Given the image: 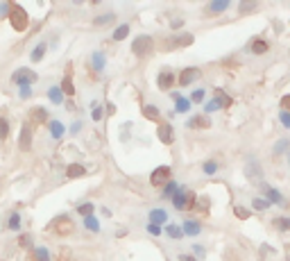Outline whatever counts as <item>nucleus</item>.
<instances>
[{
	"instance_id": "864d4df0",
	"label": "nucleus",
	"mask_w": 290,
	"mask_h": 261,
	"mask_svg": "<svg viewBox=\"0 0 290 261\" xmlns=\"http://www.w3.org/2000/svg\"><path fill=\"white\" fill-rule=\"evenodd\" d=\"M182 259H184V261H195L193 257H182Z\"/></svg>"
},
{
	"instance_id": "9d476101",
	"label": "nucleus",
	"mask_w": 290,
	"mask_h": 261,
	"mask_svg": "<svg viewBox=\"0 0 290 261\" xmlns=\"http://www.w3.org/2000/svg\"><path fill=\"white\" fill-rule=\"evenodd\" d=\"M157 137H159L166 145H170L172 141H175V132H172V125H168V123L159 125V129H157Z\"/></svg>"
},
{
	"instance_id": "4468645a",
	"label": "nucleus",
	"mask_w": 290,
	"mask_h": 261,
	"mask_svg": "<svg viewBox=\"0 0 290 261\" xmlns=\"http://www.w3.org/2000/svg\"><path fill=\"white\" fill-rule=\"evenodd\" d=\"M188 127H193V129H207L211 127V121L207 116H193L191 121H188Z\"/></svg>"
},
{
	"instance_id": "f3484780",
	"label": "nucleus",
	"mask_w": 290,
	"mask_h": 261,
	"mask_svg": "<svg viewBox=\"0 0 290 261\" xmlns=\"http://www.w3.org/2000/svg\"><path fill=\"white\" fill-rule=\"evenodd\" d=\"M48 98L55 104H61L64 102V93H61V86H50L48 89Z\"/></svg>"
},
{
	"instance_id": "9b49d317",
	"label": "nucleus",
	"mask_w": 290,
	"mask_h": 261,
	"mask_svg": "<svg viewBox=\"0 0 290 261\" xmlns=\"http://www.w3.org/2000/svg\"><path fill=\"white\" fill-rule=\"evenodd\" d=\"M193 44V34H177L170 39L168 48H184V46H191Z\"/></svg>"
},
{
	"instance_id": "6ab92c4d",
	"label": "nucleus",
	"mask_w": 290,
	"mask_h": 261,
	"mask_svg": "<svg viewBox=\"0 0 290 261\" xmlns=\"http://www.w3.org/2000/svg\"><path fill=\"white\" fill-rule=\"evenodd\" d=\"M265 195H267V202H270V205H272V202H274V205H281V200H283L281 193L270 189V186H265Z\"/></svg>"
},
{
	"instance_id": "f03ea898",
	"label": "nucleus",
	"mask_w": 290,
	"mask_h": 261,
	"mask_svg": "<svg viewBox=\"0 0 290 261\" xmlns=\"http://www.w3.org/2000/svg\"><path fill=\"white\" fill-rule=\"evenodd\" d=\"M152 48H154V39H152V36H147V34L136 36L134 44H131V52H134L136 57H145V55H150Z\"/></svg>"
},
{
	"instance_id": "473e14b6",
	"label": "nucleus",
	"mask_w": 290,
	"mask_h": 261,
	"mask_svg": "<svg viewBox=\"0 0 290 261\" xmlns=\"http://www.w3.org/2000/svg\"><path fill=\"white\" fill-rule=\"evenodd\" d=\"M7 227H9V229H14V232H16V229L20 227V216H18V213H12V216H9Z\"/></svg>"
},
{
	"instance_id": "e433bc0d",
	"label": "nucleus",
	"mask_w": 290,
	"mask_h": 261,
	"mask_svg": "<svg viewBox=\"0 0 290 261\" xmlns=\"http://www.w3.org/2000/svg\"><path fill=\"white\" fill-rule=\"evenodd\" d=\"M204 96H207V91H204V89H195V91H193V102H202Z\"/></svg>"
},
{
	"instance_id": "dca6fc26",
	"label": "nucleus",
	"mask_w": 290,
	"mask_h": 261,
	"mask_svg": "<svg viewBox=\"0 0 290 261\" xmlns=\"http://www.w3.org/2000/svg\"><path fill=\"white\" fill-rule=\"evenodd\" d=\"M66 175L71 177V180H73V177H84V175H86V168H84V166H80V164H71V166L66 168Z\"/></svg>"
},
{
	"instance_id": "6e6552de",
	"label": "nucleus",
	"mask_w": 290,
	"mask_h": 261,
	"mask_svg": "<svg viewBox=\"0 0 290 261\" xmlns=\"http://www.w3.org/2000/svg\"><path fill=\"white\" fill-rule=\"evenodd\" d=\"M18 145H20V150H23V153H28V150L32 148V127H30V125H23V129H20Z\"/></svg>"
},
{
	"instance_id": "bb28decb",
	"label": "nucleus",
	"mask_w": 290,
	"mask_h": 261,
	"mask_svg": "<svg viewBox=\"0 0 290 261\" xmlns=\"http://www.w3.org/2000/svg\"><path fill=\"white\" fill-rule=\"evenodd\" d=\"M177 112L179 114H186L188 109H191V100H186V98H177Z\"/></svg>"
},
{
	"instance_id": "c9c22d12",
	"label": "nucleus",
	"mask_w": 290,
	"mask_h": 261,
	"mask_svg": "<svg viewBox=\"0 0 290 261\" xmlns=\"http://www.w3.org/2000/svg\"><path fill=\"white\" fill-rule=\"evenodd\" d=\"M277 227L281 229V232H288L290 229V218H277Z\"/></svg>"
},
{
	"instance_id": "1a4fd4ad",
	"label": "nucleus",
	"mask_w": 290,
	"mask_h": 261,
	"mask_svg": "<svg viewBox=\"0 0 290 261\" xmlns=\"http://www.w3.org/2000/svg\"><path fill=\"white\" fill-rule=\"evenodd\" d=\"M55 232L59 234V236H66V234H71L73 232V221L71 218H66V216H61L59 221H55Z\"/></svg>"
},
{
	"instance_id": "2eb2a0df",
	"label": "nucleus",
	"mask_w": 290,
	"mask_h": 261,
	"mask_svg": "<svg viewBox=\"0 0 290 261\" xmlns=\"http://www.w3.org/2000/svg\"><path fill=\"white\" fill-rule=\"evenodd\" d=\"M150 221H152V225L166 223V221H168V213L163 211V209H152V211H150Z\"/></svg>"
},
{
	"instance_id": "de8ad7c7",
	"label": "nucleus",
	"mask_w": 290,
	"mask_h": 261,
	"mask_svg": "<svg viewBox=\"0 0 290 261\" xmlns=\"http://www.w3.org/2000/svg\"><path fill=\"white\" fill-rule=\"evenodd\" d=\"M93 64H96V69H102V55H96V59H93Z\"/></svg>"
},
{
	"instance_id": "423d86ee",
	"label": "nucleus",
	"mask_w": 290,
	"mask_h": 261,
	"mask_svg": "<svg viewBox=\"0 0 290 261\" xmlns=\"http://www.w3.org/2000/svg\"><path fill=\"white\" fill-rule=\"evenodd\" d=\"M34 80H36V75H34L32 71H28V69H20V71H16V73L12 75V82H14V84H23V86H28L30 82H34Z\"/></svg>"
},
{
	"instance_id": "393cba45",
	"label": "nucleus",
	"mask_w": 290,
	"mask_h": 261,
	"mask_svg": "<svg viewBox=\"0 0 290 261\" xmlns=\"http://www.w3.org/2000/svg\"><path fill=\"white\" fill-rule=\"evenodd\" d=\"M127 34H129V25L125 23V25H120V28L114 32V41H123Z\"/></svg>"
},
{
	"instance_id": "39448f33",
	"label": "nucleus",
	"mask_w": 290,
	"mask_h": 261,
	"mask_svg": "<svg viewBox=\"0 0 290 261\" xmlns=\"http://www.w3.org/2000/svg\"><path fill=\"white\" fill-rule=\"evenodd\" d=\"M150 182H152L154 186L168 184V182H170V168H168V166H159V168H157L154 173L150 175Z\"/></svg>"
},
{
	"instance_id": "72a5a7b5",
	"label": "nucleus",
	"mask_w": 290,
	"mask_h": 261,
	"mask_svg": "<svg viewBox=\"0 0 290 261\" xmlns=\"http://www.w3.org/2000/svg\"><path fill=\"white\" fill-rule=\"evenodd\" d=\"M77 213H80V216H91V213H93V205H91V202H86V205H80V207H77Z\"/></svg>"
},
{
	"instance_id": "412c9836",
	"label": "nucleus",
	"mask_w": 290,
	"mask_h": 261,
	"mask_svg": "<svg viewBox=\"0 0 290 261\" xmlns=\"http://www.w3.org/2000/svg\"><path fill=\"white\" fill-rule=\"evenodd\" d=\"M252 52H254V55H265L267 52V41L256 39L254 44H252Z\"/></svg>"
},
{
	"instance_id": "f8f14e48",
	"label": "nucleus",
	"mask_w": 290,
	"mask_h": 261,
	"mask_svg": "<svg viewBox=\"0 0 290 261\" xmlns=\"http://www.w3.org/2000/svg\"><path fill=\"white\" fill-rule=\"evenodd\" d=\"M157 84H159V89H163V91H168V89L175 84V75H172L170 71H163L159 75V80H157Z\"/></svg>"
},
{
	"instance_id": "79ce46f5",
	"label": "nucleus",
	"mask_w": 290,
	"mask_h": 261,
	"mask_svg": "<svg viewBox=\"0 0 290 261\" xmlns=\"http://www.w3.org/2000/svg\"><path fill=\"white\" fill-rule=\"evenodd\" d=\"M281 112H288L290 114V93L281 98Z\"/></svg>"
},
{
	"instance_id": "ea45409f",
	"label": "nucleus",
	"mask_w": 290,
	"mask_h": 261,
	"mask_svg": "<svg viewBox=\"0 0 290 261\" xmlns=\"http://www.w3.org/2000/svg\"><path fill=\"white\" fill-rule=\"evenodd\" d=\"M220 107H222V104H220L218 98H215V100H211V102H207V112H218Z\"/></svg>"
},
{
	"instance_id": "c85d7f7f",
	"label": "nucleus",
	"mask_w": 290,
	"mask_h": 261,
	"mask_svg": "<svg viewBox=\"0 0 290 261\" xmlns=\"http://www.w3.org/2000/svg\"><path fill=\"white\" fill-rule=\"evenodd\" d=\"M166 232H168V236H170V238H182L184 236V229L177 227V225H168Z\"/></svg>"
},
{
	"instance_id": "8fccbe9b",
	"label": "nucleus",
	"mask_w": 290,
	"mask_h": 261,
	"mask_svg": "<svg viewBox=\"0 0 290 261\" xmlns=\"http://www.w3.org/2000/svg\"><path fill=\"white\" fill-rule=\"evenodd\" d=\"M93 118L100 121V118H102V112H100V109H93Z\"/></svg>"
},
{
	"instance_id": "a18cd8bd",
	"label": "nucleus",
	"mask_w": 290,
	"mask_h": 261,
	"mask_svg": "<svg viewBox=\"0 0 290 261\" xmlns=\"http://www.w3.org/2000/svg\"><path fill=\"white\" fill-rule=\"evenodd\" d=\"M36 257H39V261H48V252H46L43 248L36 250Z\"/></svg>"
},
{
	"instance_id": "3c124183",
	"label": "nucleus",
	"mask_w": 290,
	"mask_h": 261,
	"mask_svg": "<svg viewBox=\"0 0 290 261\" xmlns=\"http://www.w3.org/2000/svg\"><path fill=\"white\" fill-rule=\"evenodd\" d=\"M20 96H23V98H30V86H23V91H20Z\"/></svg>"
},
{
	"instance_id": "a878e982",
	"label": "nucleus",
	"mask_w": 290,
	"mask_h": 261,
	"mask_svg": "<svg viewBox=\"0 0 290 261\" xmlns=\"http://www.w3.org/2000/svg\"><path fill=\"white\" fill-rule=\"evenodd\" d=\"M256 7H258V5L254 3V0H250V3H240L238 5V12L240 14H250V12H254Z\"/></svg>"
},
{
	"instance_id": "cd10ccee",
	"label": "nucleus",
	"mask_w": 290,
	"mask_h": 261,
	"mask_svg": "<svg viewBox=\"0 0 290 261\" xmlns=\"http://www.w3.org/2000/svg\"><path fill=\"white\" fill-rule=\"evenodd\" d=\"M114 18H116V16H114L111 12H109V14H100V16L93 20V25H107V23H111Z\"/></svg>"
},
{
	"instance_id": "49530a36",
	"label": "nucleus",
	"mask_w": 290,
	"mask_h": 261,
	"mask_svg": "<svg viewBox=\"0 0 290 261\" xmlns=\"http://www.w3.org/2000/svg\"><path fill=\"white\" fill-rule=\"evenodd\" d=\"M288 148V141H279V143H277V148H274V150H277V153H283V150H286Z\"/></svg>"
},
{
	"instance_id": "2f4dec72",
	"label": "nucleus",
	"mask_w": 290,
	"mask_h": 261,
	"mask_svg": "<svg viewBox=\"0 0 290 261\" xmlns=\"http://www.w3.org/2000/svg\"><path fill=\"white\" fill-rule=\"evenodd\" d=\"M267 207H270L267 198H254V209H258V211H265Z\"/></svg>"
},
{
	"instance_id": "a19ab883",
	"label": "nucleus",
	"mask_w": 290,
	"mask_h": 261,
	"mask_svg": "<svg viewBox=\"0 0 290 261\" xmlns=\"http://www.w3.org/2000/svg\"><path fill=\"white\" fill-rule=\"evenodd\" d=\"M84 225H86L88 229H93V232H98V229H100V225H98V223H96V221H93V218H91V216H88V218H86V221H84Z\"/></svg>"
},
{
	"instance_id": "603ef678",
	"label": "nucleus",
	"mask_w": 290,
	"mask_h": 261,
	"mask_svg": "<svg viewBox=\"0 0 290 261\" xmlns=\"http://www.w3.org/2000/svg\"><path fill=\"white\" fill-rule=\"evenodd\" d=\"M150 232L152 234H161V229H159V225H150Z\"/></svg>"
},
{
	"instance_id": "7ed1b4c3",
	"label": "nucleus",
	"mask_w": 290,
	"mask_h": 261,
	"mask_svg": "<svg viewBox=\"0 0 290 261\" xmlns=\"http://www.w3.org/2000/svg\"><path fill=\"white\" fill-rule=\"evenodd\" d=\"M172 205H175V209H191V207H195V195L191 191L177 189V193L172 195Z\"/></svg>"
},
{
	"instance_id": "c756f323",
	"label": "nucleus",
	"mask_w": 290,
	"mask_h": 261,
	"mask_svg": "<svg viewBox=\"0 0 290 261\" xmlns=\"http://www.w3.org/2000/svg\"><path fill=\"white\" fill-rule=\"evenodd\" d=\"M43 52H46V44H39L32 50V61H41V59H43Z\"/></svg>"
},
{
	"instance_id": "b1692460",
	"label": "nucleus",
	"mask_w": 290,
	"mask_h": 261,
	"mask_svg": "<svg viewBox=\"0 0 290 261\" xmlns=\"http://www.w3.org/2000/svg\"><path fill=\"white\" fill-rule=\"evenodd\" d=\"M50 134H52L55 139H59L61 134H64V125H61L59 121H52V123H50Z\"/></svg>"
},
{
	"instance_id": "aec40b11",
	"label": "nucleus",
	"mask_w": 290,
	"mask_h": 261,
	"mask_svg": "<svg viewBox=\"0 0 290 261\" xmlns=\"http://www.w3.org/2000/svg\"><path fill=\"white\" fill-rule=\"evenodd\" d=\"M182 229L188 234V236H195V234H199V229H202V227H199V223H195V221H186Z\"/></svg>"
},
{
	"instance_id": "a211bd4d",
	"label": "nucleus",
	"mask_w": 290,
	"mask_h": 261,
	"mask_svg": "<svg viewBox=\"0 0 290 261\" xmlns=\"http://www.w3.org/2000/svg\"><path fill=\"white\" fill-rule=\"evenodd\" d=\"M143 116L147 118V121H159V107H154V104H145Z\"/></svg>"
},
{
	"instance_id": "37998d69",
	"label": "nucleus",
	"mask_w": 290,
	"mask_h": 261,
	"mask_svg": "<svg viewBox=\"0 0 290 261\" xmlns=\"http://www.w3.org/2000/svg\"><path fill=\"white\" fill-rule=\"evenodd\" d=\"M18 243L23 245V248H30V245H32V238H30V234H23V236L18 238Z\"/></svg>"
},
{
	"instance_id": "09e8293b",
	"label": "nucleus",
	"mask_w": 290,
	"mask_h": 261,
	"mask_svg": "<svg viewBox=\"0 0 290 261\" xmlns=\"http://www.w3.org/2000/svg\"><path fill=\"white\" fill-rule=\"evenodd\" d=\"M170 25H172V28H175V30H177V28H179V25H184V18H175V20H172V23H170Z\"/></svg>"
},
{
	"instance_id": "0eeeda50",
	"label": "nucleus",
	"mask_w": 290,
	"mask_h": 261,
	"mask_svg": "<svg viewBox=\"0 0 290 261\" xmlns=\"http://www.w3.org/2000/svg\"><path fill=\"white\" fill-rule=\"evenodd\" d=\"M199 75H202V73H199V69H193V66H191V69H184V71H182V75L177 77V82H179L182 86H188V84H193V82L197 80Z\"/></svg>"
},
{
	"instance_id": "7c9ffc66",
	"label": "nucleus",
	"mask_w": 290,
	"mask_h": 261,
	"mask_svg": "<svg viewBox=\"0 0 290 261\" xmlns=\"http://www.w3.org/2000/svg\"><path fill=\"white\" fill-rule=\"evenodd\" d=\"M9 137V123L7 118H0V141H5Z\"/></svg>"
},
{
	"instance_id": "f257e3e1",
	"label": "nucleus",
	"mask_w": 290,
	"mask_h": 261,
	"mask_svg": "<svg viewBox=\"0 0 290 261\" xmlns=\"http://www.w3.org/2000/svg\"><path fill=\"white\" fill-rule=\"evenodd\" d=\"M9 23H12V28L16 30V32H25L30 25L28 12H25L23 7H18V5H12V9H9Z\"/></svg>"
},
{
	"instance_id": "4c0bfd02",
	"label": "nucleus",
	"mask_w": 290,
	"mask_h": 261,
	"mask_svg": "<svg viewBox=\"0 0 290 261\" xmlns=\"http://www.w3.org/2000/svg\"><path fill=\"white\" fill-rule=\"evenodd\" d=\"M215 170H218V164H215V161H207V164H204V173L207 175H213Z\"/></svg>"
},
{
	"instance_id": "5701e85b",
	"label": "nucleus",
	"mask_w": 290,
	"mask_h": 261,
	"mask_svg": "<svg viewBox=\"0 0 290 261\" xmlns=\"http://www.w3.org/2000/svg\"><path fill=\"white\" fill-rule=\"evenodd\" d=\"M225 9H229V0H220V3H211L209 5V12H213V14L225 12Z\"/></svg>"
},
{
	"instance_id": "20e7f679",
	"label": "nucleus",
	"mask_w": 290,
	"mask_h": 261,
	"mask_svg": "<svg viewBox=\"0 0 290 261\" xmlns=\"http://www.w3.org/2000/svg\"><path fill=\"white\" fill-rule=\"evenodd\" d=\"M245 177H247V180H252L254 184H261V180H263V170H261V166H258L254 159H250V161L245 164Z\"/></svg>"
},
{
	"instance_id": "ddd939ff",
	"label": "nucleus",
	"mask_w": 290,
	"mask_h": 261,
	"mask_svg": "<svg viewBox=\"0 0 290 261\" xmlns=\"http://www.w3.org/2000/svg\"><path fill=\"white\" fill-rule=\"evenodd\" d=\"M30 121L36 123V125H43V123H48V114H46L43 107H36L30 112Z\"/></svg>"
},
{
	"instance_id": "4be33fe9",
	"label": "nucleus",
	"mask_w": 290,
	"mask_h": 261,
	"mask_svg": "<svg viewBox=\"0 0 290 261\" xmlns=\"http://www.w3.org/2000/svg\"><path fill=\"white\" fill-rule=\"evenodd\" d=\"M61 93H66V96H73V93H75V84H73L71 75H66L64 82H61Z\"/></svg>"
},
{
	"instance_id": "f704fd0d",
	"label": "nucleus",
	"mask_w": 290,
	"mask_h": 261,
	"mask_svg": "<svg viewBox=\"0 0 290 261\" xmlns=\"http://www.w3.org/2000/svg\"><path fill=\"white\" fill-rule=\"evenodd\" d=\"M175 193H177V184L175 182H168L166 189H163V198H170V195H175Z\"/></svg>"
},
{
	"instance_id": "58836bf2",
	"label": "nucleus",
	"mask_w": 290,
	"mask_h": 261,
	"mask_svg": "<svg viewBox=\"0 0 290 261\" xmlns=\"http://www.w3.org/2000/svg\"><path fill=\"white\" fill-rule=\"evenodd\" d=\"M234 213H236L238 218H242V221H247V218H250V211H247L245 207H236V209H234Z\"/></svg>"
},
{
	"instance_id": "c03bdc74",
	"label": "nucleus",
	"mask_w": 290,
	"mask_h": 261,
	"mask_svg": "<svg viewBox=\"0 0 290 261\" xmlns=\"http://www.w3.org/2000/svg\"><path fill=\"white\" fill-rule=\"evenodd\" d=\"M279 118H281V123L286 125V127H290V114L288 112H281V114H279Z\"/></svg>"
}]
</instances>
